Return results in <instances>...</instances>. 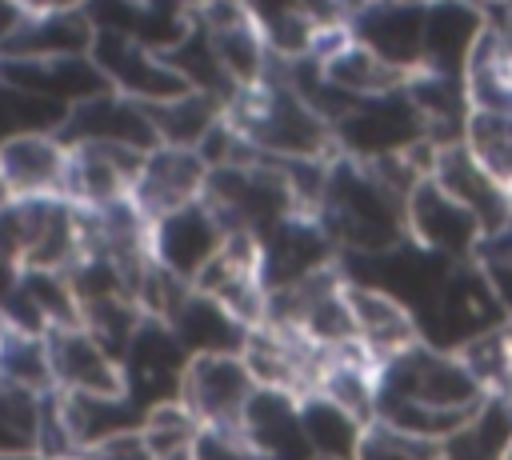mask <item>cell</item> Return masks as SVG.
<instances>
[{"label": "cell", "mask_w": 512, "mask_h": 460, "mask_svg": "<svg viewBox=\"0 0 512 460\" xmlns=\"http://www.w3.org/2000/svg\"><path fill=\"white\" fill-rule=\"evenodd\" d=\"M316 220L340 256H372L408 240L404 200L368 164L348 156L328 164V188Z\"/></svg>", "instance_id": "obj_1"}, {"label": "cell", "mask_w": 512, "mask_h": 460, "mask_svg": "<svg viewBox=\"0 0 512 460\" xmlns=\"http://www.w3.org/2000/svg\"><path fill=\"white\" fill-rule=\"evenodd\" d=\"M500 324H508V312L476 260L456 264L448 272L444 288L436 292V300L416 312L420 340L440 352H456L468 340H476L480 332H492Z\"/></svg>", "instance_id": "obj_2"}, {"label": "cell", "mask_w": 512, "mask_h": 460, "mask_svg": "<svg viewBox=\"0 0 512 460\" xmlns=\"http://www.w3.org/2000/svg\"><path fill=\"white\" fill-rule=\"evenodd\" d=\"M380 400H408L428 408H476L488 396L460 364L456 352H440L432 344H412L408 352L380 364Z\"/></svg>", "instance_id": "obj_3"}, {"label": "cell", "mask_w": 512, "mask_h": 460, "mask_svg": "<svg viewBox=\"0 0 512 460\" xmlns=\"http://www.w3.org/2000/svg\"><path fill=\"white\" fill-rule=\"evenodd\" d=\"M332 140H336L340 156L372 164V160H384V156L416 148L420 140H428V128H424V116L412 104V96L400 88V92L356 100L332 124Z\"/></svg>", "instance_id": "obj_4"}, {"label": "cell", "mask_w": 512, "mask_h": 460, "mask_svg": "<svg viewBox=\"0 0 512 460\" xmlns=\"http://www.w3.org/2000/svg\"><path fill=\"white\" fill-rule=\"evenodd\" d=\"M252 392H256V380H252L248 364L236 352H212V356L188 360L184 384H180V404L196 416L200 432L244 440L240 420H244Z\"/></svg>", "instance_id": "obj_5"}, {"label": "cell", "mask_w": 512, "mask_h": 460, "mask_svg": "<svg viewBox=\"0 0 512 460\" xmlns=\"http://www.w3.org/2000/svg\"><path fill=\"white\" fill-rule=\"evenodd\" d=\"M188 352L176 340V332L164 320H140L136 336L128 340L124 356H120V372H124V396L152 412L160 404L180 400V384H184V368H188Z\"/></svg>", "instance_id": "obj_6"}, {"label": "cell", "mask_w": 512, "mask_h": 460, "mask_svg": "<svg viewBox=\"0 0 512 460\" xmlns=\"http://www.w3.org/2000/svg\"><path fill=\"white\" fill-rule=\"evenodd\" d=\"M404 220H408V240H416L420 248L452 264L476 260L480 252V240H484L480 220L464 204H456L432 176H424L404 200Z\"/></svg>", "instance_id": "obj_7"}, {"label": "cell", "mask_w": 512, "mask_h": 460, "mask_svg": "<svg viewBox=\"0 0 512 460\" xmlns=\"http://www.w3.org/2000/svg\"><path fill=\"white\" fill-rule=\"evenodd\" d=\"M260 244V276L268 292L292 288L304 276L332 268L340 260L336 244L328 240V232L320 228V220L312 212H292L280 224H272L268 232L256 236Z\"/></svg>", "instance_id": "obj_8"}, {"label": "cell", "mask_w": 512, "mask_h": 460, "mask_svg": "<svg viewBox=\"0 0 512 460\" xmlns=\"http://www.w3.org/2000/svg\"><path fill=\"white\" fill-rule=\"evenodd\" d=\"M92 64L104 72L108 88L136 100V104H164V100H176L184 92H192L164 60L160 52L128 40V36H116V32H96V44H92Z\"/></svg>", "instance_id": "obj_9"}, {"label": "cell", "mask_w": 512, "mask_h": 460, "mask_svg": "<svg viewBox=\"0 0 512 460\" xmlns=\"http://www.w3.org/2000/svg\"><path fill=\"white\" fill-rule=\"evenodd\" d=\"M228 240V228L220 224V216L196 200L180 212H168L160 216L156 224H148V252L160 268H168L172 276H180L184 284H192L204 264L224 248Z\"/></svg>", "instance_id": "obj_10"}, {"label": "cell", "mask_w": 512, "mask_h": 460, "mask_svg": "<svg viewBox=\"0 0 512 460\" xmlns=\"http://www.w3.org/2000/svg\"><path fill=\"white\" fill-rule=\"evenodd\" d=\"M204 180H208V164L200 160L196 148H152L140 164V176L132 184V204L136 212L156 224L168 212H180L188 204H196L204 196Z\"/></svg>", "instance_id": "obj_11"}, {"label": "cell", "mask_w": 512, "mask_h": 460, "mask_svg": "<svg viewBox=\"0 0 512 460\" xmlns=\"http://www.w3.org/2000/svg\"><path fill=\"white\" fill-rule=\"evenodd\" d=\"M148 152L124 144H68V180L64 200L80 208H108L132 196Z\"/></svg>", "instance_id": "obj_12"}, {"label": "cell", "mask_w": 512, "mask_h": 460, "mask_svg": "<svg viewBox=\"0 0 512 460\" xmlns=\"http://www.w3.org/2000/svg\"><path fill=\"white\" fill-rule=\"evenodd\" d=\"M48 344V368L56 392H80V396H124V372L120 360L80 324L52 328L44 336Z\"/></svg>", "instance_id": "obj_13"}, {"label": "cell", "mask_w": 512, "mask_h": 460, "mask_svg": "<svg viewBox=\"0 0 512 460\" xmlns=\"http://www.w3.org/2000/svg\"><path fill=\"white\" fill-rule=\"evenodd\" d=\"M356 44H364L372 56L400 72H420L424 56V8L396 4V0H368L352 16H344Z\"/></svg>", "instance_id": "obj_14"}, {"label": "cell", "mask_w": 512, "mask_h": 460, "mask_svg": "<svg viewBox=\"0 0 512 460\" xmlns=\"http://www.w3.org/2000/svg\"><path fill=\"white\" fill-rule=\"evenodd\" d=\"M56 136L64 144H124L136 152L160 148L156 128L148 120V108L120 96V92H104V96H92V100L68 108Z\"/></svg>", "instance_id": "obj_15"}, {"label": "cell", "mask_w": 512, "mask_h": 460, "mask_svg": "<svg viewBox=\"0 0 512 460\" xmlns=\"http://www.w3.org/2000/svg\"><path fill=\"white\" fill-rule=\"evenodd\" d=\"M68 144L56 132H28L0 144V184L12 200L64 196Z\"/></svg>", "instance_id": "obj_16"}, {"label": "cell", "mask_w": 512, "mask_h": 460, "mask_svg": "<svg viewBox=\"0 0 512 460\" xmlns=\"http://www.w3.org/2000/svg\"><path fill=\"white\" fill-rule=\"evenodd\" d=\"M488 32V16L464 0H432L424 8V56L420 72L456 76L464 80V68Z\"/></svg>", "instance_id": "obj_17"}, {"label": "cell", "mask_w": 512, "mask_h": 460, "mask_svg": "<svg viewBox=\"0 0 512 460\" xmlns=\"http://www.w3.org/2000/svg\"><path fill=\"white\" fill-rule=\"evenodd\" d=\"M432 180H436L456 204H464V208L480 220L484 236H496V232H504V228L512 224V196L472 160V152L464 148V140L436 148Z\"/></svg>", "instance_id": "obj_18"}, {"label": "cell", "mask_w": 512, "mask_h": 460, "mask_svg": "<svg viewBox=\"0 0 512 460\" xmlns=\"http://www.w3.org/2000/svg\"><path fill=\"white\" fill-rule=\"evenodd\" d=\"M96 44V28L84 8L20 16L16 28L0 40V60H60L88 56Z\"/></svg>", "instance_id": "obj_19"}, {"label": "cell", "mask_w": 512, "mask_h": 460, "mask_svg": "<svg viewBox=\"0 0 512 460\" xmlns=\"http://www.w3.org/2000/svg\"><path fill=\"white\" fill-rule=\"evenodd\" d=\"M0 80L44 96L52 104L76 108L92 96L112 92L104 72L92 64V56H60V60H0Z\"/></svg>", "instance_id": "obj_20"}, {"label": "cell", "mask_w": 512, "mask_h": 460, "mask_svg": "<svg viewBox=\"0 0 512 460\" xmlns=\"http://www.w3.org/2000/svg\"><path fill=\"white\" fill-rule=\"evenodd\" d=\"M240 436L260 460H312V448L300 424V400L288 392L256 388L244 408Z\"/></svg>", "instance_id": "obj_21"}, {"label": "cell", "mask_w": 512, "mask_h": 460, "mask_svg": "<svg viewBox=\"0 0 512 460\" xmlns=\"http://www.w3.org/2000/svg\"><path fill=\"white\" fill-rule=\"evenodd\" d=\"M344 300H348V312H352L356 340L380 364H388L392 356H400L412 344H420L416 316L400 300H392V296H384V292H376L368 284H352V280H344Z\"/></svg>", "instance_id": "obj_22"}, {"label": "cell", "mask_w": 512, "mask_h": 460, "mask_svg": "<svg viewBox=\"0 0 512 460\" xmlns=\"http://www.w3.org/2000/svg\"><path fill=\"white\" fill-rule=\"evenodd\" d=\"M168 328L176 332V340L184 344L188 356H212V352H244V340L252 328H244L224 304H216L204 292H188V300L180 304V312L168 320Z\"/></svg>", "instance_id": "obj_23"}, {"label": "cell", "mask_w": 512, "mask_h": 460, "mask_svg": "<svg viewBox=\"0 0 512 460\" xmlns=\"http://www.w3.org/2000/svg\"><path fill=\"white\" fill-rule=\"evenodd\" d=\"M60 412H64V424L80 452L100 440L140 432L144 416H148L128 396H80V392H60Z\"/></svg>", "instance_id": "obj_24"}, {"label": "cell", "mask_w": 512, "mask_h": 460, "mask_svg": "<svg viewBox=\"0 0 512 460\" xmlns=\"http://www.w3.org/2000/svg\"><path fill=\"white\" fill-rule=\"evenodd\" d=\"M316 64H320V76H324L336 92H344V96H352V100L400 92V88L408 84V72L384 64L380 56H372V52H368L364 44H356L352 36H348L336 52H328L324 60H316Z\"/></svg>", "instance_id": "obj_25"}, {"label": "cell", "mask_w": 512, "mask_h": 460, "mask_svg": "<svg viewBox=\"0 0 512 460\" xmlns=\"http://www.w3.org/2000/svg\"><path fill=\"white\" fill-rule=\"evenodd\" d=\"M440 460H508L512 452V400L488 396L444 444Z\"/></svg>", "instance_id": "obj_26"}, {"label": "cell", "mask_w": 512, "mask_h": 460, "mask_svg": "<svg viewBox=\"0 0 512 460\" xmlns=\"http://www.w3.org/2000/svg\"><path fill=\"white\" fill-rule=\"evenodd\" d=\"M300 424H304V440L312 448V460H356L360 436L368 428L320 392L300 400Z\"/></svg>", "instance_id": "obj_27"}, {"label": "cell", "mask_w": 512, "mask_h": 460, "mask_svg": "<svg viewBox=\"0 0 512 460\" xmlns=\"http://www.w3.org/2000/svg\"><path fill=\"white\" fill-rule=\"evenodd\" d=\"M144 108H148V120L156 128V140L168 148H196L212 132V124L224 116V104L216 96H204V92H184L176 100L144 104Z\"/></svg>", "instance_id": "obj_28"}, {"label": "cell", "mask_w": 512, "mask_h": 460, "mask_svg": "<svg viewBox=\"0 0 512 460\" xmlns=\"http://www.w3.org/2000/svg\"><path fill=\"white\" fill-rule=\"evenodd\" d=\"M464 148L472 160L512 196V116L496 112H468L464 124Z\"/></svg>", "instance_id": "obj_29"}, {"label": "cell", "mask_w": 512, "mask_h": 460, "mask_svg": "<svg viewBox=\"0 0 512 460\" xmlns=\"http://www.w3.org/2000/svg\"><path fill=\"white\" fill-rule=\"evenodd\" d=\"M460 364L472 372L484 396H508L512 392V324H500L492 332H480L464 348H456Z\"/></svg>", "instance_id": "obj_30"}, {"label": "cell", "mask_w": 512, "mask_h": 460, "mask_svg": "<svg viewBox=\"0 0 512 460\" xmlns=\"http://www.w3.org/2000/svg\"><path fill=\"white\" fill-rule=\"evenodd\" d=\"M0 380L28 388V392H52V368H48L44 336L16 332L0 320Z\"/></svg>", "instance_id": "obj_31"}, {"label": "cell", "mask_w": 512, "mask_h": 460, "mask_svg": "<svg viewBox=\"0 0 512 460\" xmlns=\"http://www.w3.org/2000/svg\"><path fill=\"white\" fill-rule=\"evenodd\" d=\"M68 108L52 104L44 96H32L8 80H0V144L12 136H28V132H60Z\"/></svg>", "instance_id": "obj_32"}, {"label": "cell", "mask_w": 512, "mask_h": 460, "mask_svg": "<svg viewBox=\"0 0 512 460\" xmlns=\"http://www.w3.org/2000/svg\"><path fill=\"white\" fill-rule=\"evenodd\" d=\"M20 292L32 300L40 320L52 328H72L80 324V300L72 292L68 272H40V268H20Z\"/></svg>", "instance_id": "obj_33"}, {"label": "cell", "mask_w": 512, "mask_h": 460, "mask_svg": "<svg viewBox=\"0 0 512 460\" xmlns=\"http://www.w3.org/2000/svg\"><path fill=\"white\" fill-rule=\"evenodd\" d=\"M40 396L44 392H28V388H16V384H4L0 380V456L36 452Z\"/></svg>", "instance_id": "obj_34"}, {"label": "cell", "mask_w": 512, "mask_h": 460, "mask_svg": "<svg viewBox=\"0 0 512 460\" xmlns=\"http://www.w3.org/2000/svg\"><path fill=\"white\" fill-rule=\"evenodd\" d=\"M440 456H444V448L436 440H420L384 420H372L356 448V460H440Z\"/></svg>", "instance_id": "obj_35"}, {"label": "cell", "mask_w": 512, "mask_h": 460, "mask_svg": "<svg viewBox=\"0 0 512 460\" xmlns=\"http://www.w3.org/2000/svg\"><path fill=\"white\" fill-rule=\"evenodd\" d=\"M76 460H156V456L144 444V432H124V436H112V440L84 448Z\"/></svg>", "instance_id": "obj_36"}, {"label": "cell", "mask_w": 512, "mask_h": 460, "mask_svg": "<svg viewBox=\"0 0 512 460\" xmlns=\"http://www.w3.org/2000/svg\"><path fill=\"white\" fill-rule=\"evenodd\" d=\"M88 0H12V8L20 16H40V12H68V8H84Z\"/></svg>", "instance_id": "obj_37"}, {"label": "cell", "mask_w": 512, "mask_h": 460, "mask_svg": "<svg viewBox=\"0 0 512 460\" xmlns=\"http://www.w3.org/2000/svg\"><path fill=\"white\" fill-rule=\"evenodd\" d=\"M304 12L316 20V24H340L344 12H340V0H300Z\"/></svg>", "instance_id": "obj_38"}, {"label": "cell", "mask_w": 512, "mask_h": 460, "mask_svg": "<svg viewBox=\"0 0 512 460\" xmlns=\"http://www.w3.org/2000/svg\"><path fill=\"white\" fill-rule=\"evenodd\" d=\"M20 288V264L16 260H8L4 252H0V308L12 300V292Z\"/></svg>", "instance_id": "obj_39"}, {"label": "cell", "mask_w": 512, "mask_h": 460, "mask_svg": "<svg viewBox=\"0 0 512 460\" xmlns=\"http://www.w3.org/2000/svg\"><path fill=\"white\" fill-rule=\"evenodd\" d=\"M16 20H20V12L12 8V0H0V40H4V36L16 28Z\"/></svg>", "instance_id": "obj_40"}, {"label": "cell", "mask_w": 512, "mask_h": 460, "mask_svg": "<svg viewBox=\"0 0 512 460\" xmlns=\"http://www.w3.org/2000/svg\"><path fill=\"white\" fill-rule=\"evenodd\" d=\"M0 460H48L44 452H12V456H0Z\"/></svg>", "instance_id": "obj_41"}, {"label": "cell", "mask_w": 512, "mask_h": 460, "mask_svg": "<svg viewBox=\"0 0 512 460\" xmlns=\"http://www.w3.org/2000/svg\"><path fill=\"white\" fill-rule=\"evenodd\" d=\"M508 460H512V452H508Z\"/></svg>", "instance_id": "obj_42"}, {"label": "cell", "mask_w": 512, "mask_h": 460, "mask_svg": "<svg viewBox=\"0 0 512 460\" xmlns=\"http://www.w3.org/2000/svg\"><path fill=\"white\" fill-rule=\"evenodd\" d=\"M508 400H512V392H508Z\"/></svg>", "instance_id": "obj_43"}, {"label": "cell", "mask_w": 512, "mask_h": 460, "mask_svg": "<svg viewBox=\"0 0 512 460\" xmlns=\"http://www.w3.org/2000/svg\"><path fill=\"white\" fill-rule=\"evenodd\" d=\"M508 4H512V0H508Z\"/></svg>", "instance_id": "obj_44"}]
</instances>
